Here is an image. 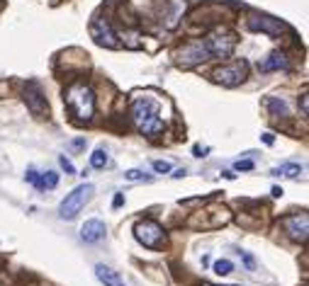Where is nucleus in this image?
Wrapping results in <instances>:
<instances>
[{
    "instance_id": "1",
    "label": "nucleus",
    "mask_w": 309,
    "mask_h": 286,
    "mask_svg": "<svg viewBox=\"0 0 309 286\" xmlns=\"http://www.w3.org/2000/svg\"><path fill=\"white\" fill-rule=\"evenodd\" d=\"M132 119L144 136H158L163 131V119L158 114V102L151 97H139L132 105Z\"/></svg>"
},
{
    "instance_id": "2",
    "label": "nucleus",
    "mask_w": 309,
    "mask_h": 286,
    "mask_svg": "<svg viewBox=\"0 0 309 286\" xmlns=\"http://www.w3.org/2000/svg\"><path fill=\"white\" fill-rule=\"evenodd\" d=\"M64 100H66L71 114L76 119H81V122L93 119V114H95V97H93V90L85 82H73V85H69Z\"/></svg>"
},
{
    "instance_id": "3",
    "label": "nucleus",
    "mask_w": 309,
    "mask_h": 286,
    "mask_svg": "<svg viewBox=\"0 0 309 286\" xmlns=\"http://www.w3.org/2000/svg\"><path fill=\"white\" fill-rule=\"evenodd\" d=\"M93 192H95L93 184H81V187H76V189L71 192V194H66V199L61 202V206H58V216L64 218V221L76 218L78 214H81V209L90 202Z\"/></svg>"
},
{
    "instance_id": "4",
    "label": "nucleus",
    "mask_w": 309,
    "mask_h": 286,
    "mask_svg": "<svg viewBox=\"0 0 309 286\" xmlns=\"http://www.w3.org/2000/svg\"><path fill=\"white\" fill-rule=\"evenodd\" d=\"M202 44H205L210 58H229L231 51H234V46H236V37L229 34V32H224V29H217V32L210 34Z\"/></svg>"
},
{
    "instance_id": "5",
    "label": "nucleus",
    "mask_w": 309,
    "mask_h": 286,
    "mask_svg": "<svg viewBox=\"0 0 309 286\" xmlns=\"http://www.w3.org/2000/svg\"><path fill=\"white\" fill-rule=\"evenodd\" d=\"M246 61H236V63H231V66H222V68H217L212 73V78L219 82V85H226V87H236L243 82L246 78Z\"/></svg>"
},
{
    "instance_id": "6",
    "label": "nucleus",
    "mask_w": 309,
    "mask_h": 286,
    "mask_svg": "<svg viewBox=\"0 0 309 286\" xmlns=\"http://www.w3.org/2000/svg\"><path fill=\"white\" fill-rule=\"evenodd\" d=\"M134 235H137V240H139L144 247H158L163 243V228L156 223V221H139L137 226H134Z\"/></svg>"
},
{
    "instance_id": "7",
    "label": "nucleus",
    "mask_w": 309,
    "mask_h": 286,
    "mask_svg": "<svg viewBox=\"0 0 309 286\" xmlns=\"http://www.w3.org/2000/svg\"><path fill=\"white\" fill-rule=\"evenodd\" d=\"M25 102H27L29 112H32L34 117H44V114L49 112L46 97H44L42 87H39L37 82H27V87H25Z\"/></svg>"
},
{
    "instance_id": "8",
    "label": "nucleus",
    "mask_w": 309,
    "mask_h": 286,
    "mask_svg": "<svg viewBox=\"0 0 309 286\" xmlns=\"http://www.w3.org/2000/svg\"><path fill=\"white\" fill-rule=\"evenodd\" d=\"M90 32H93V39L98 41L100 46H107V49H117V46H119L117 34L112 32V27H110V22H107V20L98 17V20L90 25Z\"/></svg>"
},
{
    "instance_id": "9",
    "label": "nucleus",
    "mask_w": 309,
    "mask_h": 286,
    "mask_svg": "<svg viewBox=\"0 0 309 286\" xmlns=\"http://www.w3.org/2000/svg\"><path fill=\"white\" fill-rule=\"evenodd\" d=\"M282 228L285 233L292 238V240H307V233H309V216L307 214H295V216H287L282 221Z\"/></svg>"
},
{
    "instance_id": "10",
    "label": "nucleus",
    "mask_w": 309,
    "mask_h": 286,
    "mask_svg": "<svg viewBox=\"0 0 309 286\" xmlns=\"http://www.w3.org/2000/svg\"><path fill=\"white\" fill-rule=\"evenodd\" d=\"M249 29L251 32H263V34H270V37H278L285 25L275 17H268V15H251L249 17Z\"/></svg>"
},
{
    "instance_id": "11",
    "label": "nucleus",
    "mask_w": 309,
    "mask_h": 286,
    "mask_svg": "<svg viewBox=\"0 0 309 286\" xmlns=\"http://www.w3.org/2000/svg\"><path fill=\"white\" fill-rule=\"evenodd\" d=\"M207 49L202 41H195V44H188L183 51H180V63L190 66V63H200V61H207Z\"/></svg>"
},
{
    "instance_id": "12",
    "label": "nucleus",
    "mask_w": 309,
    "mask_h": 286,
    "mask_svg": "<svg viewBox=\"0 0 309 286\" xmlns=\"http://www.w3.org/2000/svg\"><path fill=\"white\" fill-rule=\"evenodd\" d=\"M81 238H83L85 243H100L105 238V223L98 221V218L85 221V226L81 228Z\"/></svg>"
},
{
    "instance_id": "13",
    "label": "nucleus",
    "mask_w": 309,
    "mask_h": 286,
    "mask_svg": "<svg viewBox=\"0 0 309 286\" xmlns=\"http://www.w3.org/2000/svg\"><path fill=\"white\" fill-rule=\"evenodd\" d=\"M95 276H98L100 281L105 286H127L125 279L119 276V274L114 272V269H110V267H105V264H98L95 267Z\"/></svg>"
},
{
    "instance_id": "14",
    "label": "nucleus",
    "mask_w": 309,
    "mask_h": 286,
    "mask_svg": "<svg viewBox=\"0 0 309 286\" xmlns=\"http://www.w3.org/2000/svg\"><path fill=\"white\" fill-rule=\"evenodd\" d=\"M258 68L263 70V73H270V70H285L287 68V58H285V54H278V51H275V54L268 56Z\"/></svg>"
},
{
    "instance_id": "15",
    "label": "nucleus",
    "mask_w": 309,
    "mask_h": 286,
    "mask_svg": "<svg viewBox=\"0 0 309 286\" xmlns=\"http://www.w3.org/2000/svg\"><path fill=\"white\" fill-rule=\"evenodd\" d=\"M273 175L275 177H290V179H295L302 175V165H297V163H285L280 165V167H275L273 170Z\"/></svg>"
},
{
    "instance_id": "16",
    "label": "nucleus",
    "mask_w": 309,
    "mask_h": 286,
    "mask_svg": "<svg viewBox=\"0 0 309 286\" xmlns=\"http://www.w3.org/2000/svg\"><path fill=\"white\" fill-rule=\"evenodd\" d=\"M56 184H58L56 172H44V175L37 177V184H34V187H37V189H54Z\"/></svg>"
},
{
    "instance_id": "17",
    "label": "nucleus",
    "mask_w": 309,
    "mask_h": 286,
    "mask_svg": "<svg viewBox=\"0 0 309 286\" xmlns=\"http://www.w3.org/2000/svg\"><path fill=\"white\" fill-rule=\"evenodd\" d=\"M110 163V160H107V153H105V150H95V153H93V155H90V165H93V167H95V170H102V167H105V165Z\"/></svg>"
},
{
    "instance_id": "18",
    "label": "nucleus",
    "mask_w": 309,
    "mask_h": 286,
    "mask_svg": "<svg viewBox=\"0 0 309 286\" xmlns=\"http://www.w3.org/2000/svg\"><path fill=\"white\" fill-rule=\"evenodd\" d=\"M231 269H234V264H231L229 259H217V262H214V274H219V276L231 274Z\"/></svg>"
},
{
    "instance_id": "19",
    "label": "nucleus",
    "mask_w": 309,
    "mask_h": 286,
    "mask_svg": "<svg viewBox=\"0 0 309 286\" xmlns=\"http://www.w3.org/2000/svg\"><path fill=\"white\" fill-rule=\"evenodd\" d=\"M268 107L273 109L275 114H282V117H287V105H285L282 100H278V97H270V100H268Z\"/></svg>"
},
{
    "instance_id": "20",
    "label": "nucleus",
    "mask_w": 309,
    "mask_h": 286,
    "mask_svg": "<svg viewBox=\"0 0 309 286\" xmlns=\"http://www.w3.org/2000/svg\"><path fill=\"white\" fill-rule=\"evenodd\" d=\"M125 179H129V182H141V179H144V182H151V177H146L141 170H127Z\"/></svg>"
},
{
    "instance_id": "21",
    "label": "nucleus",
    "mask_w": 309,
    "mask_h": 286,
    "mask_svg": "<svg viewBox=\"0 0 309 286\" xmlns=\"http://www.w3.org/2000/svg\"><path fill=\"white\" fill-rule=\"evenodd\" d=\"M154 170L161 172V175H166V172H170V163L168 160H154Z\"/></svg>"
},
{
    "instance_id": "22",
    "label": "nucleus",
    "mask_w": 309,
    "mask_h": 286,
    "mask_svg": "<svg viewBox=\"0 0 309 286\" xmlns=\"http://www.w3.org/2000/svg\"><path fill=\"white\" fill-rule=\"evenodd\" d=\"M58 163H61V167H64V170H66L69 175H76V167H73V163H71L66 155H61V158H58Z\"/></svg>"
},
{
    "instance_id": "23",
    "label": "nucleus",
    "mask_w": 309,
    "mask_h": 286,
    "mask_svg": "<svg viewBox=\"0 0 309 286\" xmlns=\"http://www.w3.org/2000/svg\"><path fill=\"white\" fill-rule=\"evenodd\" d=\"M239 172H249V170H253V160H236V165H234Z\"/></svg>"
},
{
    "instance_id": "24",
    "label": "nucleus",
    "mask_w": 309,
    "mask_h": 286,
    "mask_svg": "<svg viewBox=\"0 0 309 286\" xmlns=\"http://www.w3.org/2000/svg\"><path fill=\"white\" fill-rule=\"evenodd\" d=\"M37 177H39V172H37L34 167H29V170H27V182H32V184H37Z\"/></svg>"
},
{
    "instance_id": "25",
    "label": "nucleus",
    "mask_w": 309,
    "mask_h": 286,
    "mask_svg": "<svg viewBox=\"0 0 309 286\" xmlns=\"http://www.w3.org/2000/svg\"><path fill=\"white\" fill-rule=\"evenodd\" d=\"M299 107H302V117H307V114H309V102H307V95H302V100H299Z\"/></svg>"
},
{
    "instance_id": "26",
    "label": "nucleus",
    "mask_w": 309,
    "mask_h": 286,
    "mask_svg": "<svg viewBox=\"0 0 309 286\" xmlns=\"http://www.w3.org/2000/svg\"><path fill=\"white\" fill-rule=\"evenodd\" d=\"M122 204H125V197H122V194H117V197H114V202H112V206L117 209V206H122Z\"/></svg>"
},
{
    "instance_id": "27",
    "label": "nucleus",
    "mask_w": 309,
    "mask_h": 286,
    "mask_svg": "<svg viewBox=\"0 0 309 286\" xmlns=\"http://www.w3.org/2000/svg\"><path fill=\"white\" fill-rule=\"evenodd\" d=\"M263 141H266L268 146H273V143H275V136H273V134H263Z\"/></svg>"
},
{
    "instance_id": "28",
    "label": "nucleus",
    "mask_w": 309,
    "mask_h": 286,
    "mask_svg": "<svg viewBox=\"0 0 309 286\" xmlns=\"http://www.w3.org/2000/svg\"><path fill=\"white\" fill-rule=\"evenodd\" d=\"M273 197H282V189H280V187H273Z\"/></svg>"
},
{
    "instance_id": "29",
    "label": "nucleus",
    "mask_w": 309,
    "mask_h": 286,
    "mask_svg": "<svg viewBox=\"0 0 309 286\" xmlns=\"http://www.w3.org/2000/svg\"><path fill=\"white\" fill-rule=\"evenodd\" d=\"M202 286H214V284H202Z\"/></svg>"
}]
</instances>
